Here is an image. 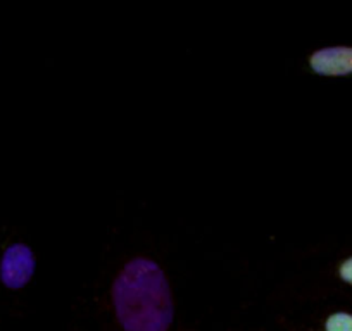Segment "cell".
Masks as SVG:
<instances>
[{
    "mask_svg": "<svg viewBox=\"0 0 352 331\" xmlns=\"http://www.w3.org/2000/svg\"><path fill=\"white\" fill-rule=\"evenodd\" d=\"M118 321L124 331H168L173 297L162 269L151 259L128 262L113 286Z\"/></svg>",
    "mask_w": 352,
    "mask_h": 331,
    "instance_id": "6da1fadb",
    "label": "cell"
},
{
    "mask_svg": "<svg viewBox=\"0 0 352 331\" xmlns=\"http://www.w3.org/2000/svg\"><path fill=\"white\" fill-rule=\"evenodd\" d=\"M33 269H35V258H33L32 251L26 245L16 243V245L9 247L4 254L0 275H2V282L6 286L18 290L30 282V278L33 276Z\"/></svg>",
    "mask_w": 352,
    "mask_h": 331,
    "instance_id": "7a4b0ae2",
    "label": "cell"
},
{
    "mask_svg": "<svg viewBox=\"0 0 352 331\" xmlns=\"http://www.w3.org/2000/svg\"><path fill=\"white\" fill-rule=\"evenodd\" d=\"M314 73L323 76L352 74V47H327L316 50L309 59Z\"/></svg>",
    "mask_w": 352,
    "mask_h": 331,
    "instance_id": "3957f363",
    "label": "cell"
},
{
    "mask_svg": "<svg viewBox=\"0 0 352 331\" xmlns=\"http://www.w3.org/2000/svg\"><path fill=\"white\" fill-rule=\"evenodd\" d=\"M327 331H352V314H331L327 321Z\"/></svg>",
    "mask_w": 352,
    "mask_h": 331,
    "instance_id": "277c9868",
    "label": "cell"
},
{
    "mask_svg": "<svg viewBox=\"0 0 352 331\" xmlns=\"http://www.w3.org/2000/svg\"><path fill=\"white\" fill-rule=\"evenodd\" d=\"M340 278L344 279L345 283H351L352 285V258L347 259V261L340 266Z\"/></svg>",
    "mask_w": 352,
    "mask_h": 331,
    "instance_id": "5b68a950",
    "label": "cell"
}]
</instances>
